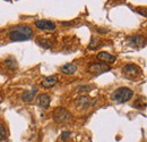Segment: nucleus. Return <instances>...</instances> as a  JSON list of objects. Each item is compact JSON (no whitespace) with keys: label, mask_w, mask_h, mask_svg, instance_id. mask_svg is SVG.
Returning <instances> with one entry per match:
<instances>
[{"label":"nucleus","mask_w":147,"mask_h":142,"mask_svg":"<svg viewBox=\"0 0 147 142\" xmlns=\"http://www.w3.org/2000/svg\"><path fill=\"white\" fill-rule=\"evenodd\" d=\"M52 117H53L55 122L59 123V124H63V123H67L68 121H70L71 115H70V113L66 108L58 107V108H55V110H53Z\"/></svg>","instance_id":"3"},{"label":"nucleus","mask_w":147,"mask_h":142,"mask_svg":"<svg viewBox=\"0 0 147 142\" xmlns=\"http://www.w3.org/2000/svg\"><path fill=\"white\" fill-rule=\"evenodd\" d=\"M57 82H58L57 76H48V77H44V79L42 80L41 84H42L43 88H45V89H50V88H52L53 85L57 84Z\"/></svg>","instance_id":"12"},{"label":"nucleus","mask_w":147,"mask_h":142,"mask_svg":"<svg viewBox=\"0 0 147 142\" xmlns=\"http://www.w3.org/2000/svg\"><path fill=\"white\" fill-rule=\"evenodd\" d=\"M69 137H70V132H68V131L62 132V134H61V139H62V141H66Z\"/></svg>","instance_id":"18"},{"label":"nucleus","mask_w":147,"mask_h":142,"mask_svg":"<svg viewBox=\"0 0 147 142\" xmlns=\"http://www.w3.org/2000/svg\"><path fill=\"white\" fill-rule=\"evenodd\" d=\"M7 135V131H6V127L2 123H0V141H2Z\"/></svg>","instance_id":"17"},{"label":"nucleus","mask_w":147,"mask_h":142,"mask_svg":"<svg viewBox=\"0 0 147 142\" xmlns=\"http://www.w3.org/2000/svg\"><path fill=\"white\" fill-rule=\"evenodd\" d=\"M37 102H38V106L41 107L42 109H48L49 106H50V102H51V98H50V96L43 93V94L38 96Z\"/></svg>","instance_id":"10"},{"label":"nucleus","mask_w":147,"mask_h":142,"mask_svg":"<svg viewBox=\"0 0 147 142\" xmlns=\"http://www.w3.org/2000/svg\"><path fill=\"white\" fill-rule=\"evenodd\" d=\"M127 42L132 48H142L145 44V38L143 36H139V34L132 36L127 39Z\"/></svg>","instance_id":"8"},{"label":"nucleus","mask_w":147,"mask_h":142,"mask_svg":"<svg viewBox=\"0 0 147 142\" xmlns=\"http://www.w3.org/2000/svg\"><path fill=\"white\" fill-rule=\"evenodd\" d=\"M96 104V99L91 98V97H87V96H82V97H78L76 100H75V105L80 108V109H88L93 107Z\"/></svg>","instance_id":"4"},{"label":"nucleus","mask_w":147,"mask_h":142,"mask_svg":"<svg viewBox=\"0 0 147 142\" xmlns=\"http://www.w3.org/2000/svg\"><path fill=\"white\" fill-rule=\"evenodd\" d=\"M6 66L9 68V70H14V68H16L17 67V64H16V61H15V59H8V60H6Z\"/></svg>","instance_id":"16"},{"label":"nucleus","mask_w":147,"mask_h":142,"mask_svg":"<svg viewBox=\"0 0 147 142\" xmlns=\"http://www.w3.org/2000/svg\"><path fill=\"white\" fill-rule=\"evenodd\" d=\"M123 74L129 80H134L142 74V70L139 66H137L135 64H127L126 66H123Z\"/></svg>","instance_id":"5"},{"label":"nucleus","mask_w":147,"mask_h":142,"mask_svg":"<svg viewBox=\"0 0 147 142\" xmlns=\"http://www.w3.org/2000/svg\"><path fill=\"white\" fill-rule=\"evenodd\" d=\"M137 12H138L140 15L146 16V17H147V9H137Z\"/></svg>","instance_id":"20"},{"label":"nucleus","mask_w":147,"mask_h":142,"mask_svg":"<svg viewBox=\"0 0 147 142\" xmlns=\"http://www.w3.org/2000/svg\"><path fill=\"white\" fill-rule=\"evenodd\" d=\"M98 46H100V40H98L97 38H94V36H93L91 42H90V44H88V49L94 50V49H96Z\"/></svg>","instance_id":"15"},{"label":"nucleus","mask_w":147,"mask_h":142,"mask_svg":"<svg viewBox=\"0 0 147 142\" xmlns=\"http://www.w3.org/2000/svg\"><path fill=\"white\" fill-rule=\"evenodd\" d=\"M132 97H134V91L128 89V88L122 87V88H119L115 91H113L111 99L118 104H125V102L129 101Z\"/></svg>","instance_id":"2"},{"label":"nucleus","mask_w":147,"mask_h":142,"mask_svg":"<svg viewBox=\"0 0 147 142\" xmlns=\"http://www.w3.org/2000/svg\"><path fill=\"white\" fill-rule=\"evenodd\" d=\"M32 36H33V30L26 25H17L13 27L8 33V38L10 39V41L14 42L26 41L30 40Z\"/></svg>","instance_id":"1"},{"label":"nucleus","mask_w":147,"mask_h":142,"mask_svg":"<svg viewBox=\"0 0 147 142\" xmlns=\"http://www.w3.org/2000/svg\"><path fill=\"white\" fill-rule=\"evenodd\" d=\"M60 71L62 72L63 74L73 75V74H75V73L77 72V65H76V64H73V63L66 64V65H63V66L60 68Z\"/></svg>","instance_id":"13"},{"label":"nucleus","mask_w":147,"mask_h":142,"mask_svg":"<svg viewBox=\"0 0 147 142\" xmlns=\"http://www.w3.org/2000/svg\"><path fill=\"white\" fill-rule=\"evenodd\" d=\"M36 92H37V89L35 87L32 90H27V91L23 92V94H22V100H23L24 102H31V101H33V99H34Z\"/></svg>","instance_id":"11"},{"label":"nucleus","mask_w":147,"mask_h":142,"mask_svg":"<svg viewBox=\"0 0 147 142\" xmlns=\"http://www.w3.org/2000/svg\"><path fill=\"white\" fill-rule=\"evenodd\" d=\"M91 90H92V88H91V87H88V85H83V87H79L78 91H79V92H83V91L88 92V91H91Z\"/></svg>","instance_id":"19"},{"label":"nucleus","mask_w":147,"mask_h":142,"mask_svg":"<svg viewBox=\"0 0 147 142\" xmlns=\"http://www.w3.org/2000/svg\"><path fill=\"white\" fill-rule=\"evenodd\" d=\"M88 71L91 72V73H93V74H96L97 75V74H102L104 72L110 71V67H109L108 64L100 61V63H93V64H91L88 66Z\"/></svg>","instance_id":"6"},{"label":"nucleus","mask_w":147,"mask_h":142,"mask_svg":"<svg viewBox=\"0 0 147 142\" xmlns=\"http://www.w3.org/2000/svg\"><path fill=\"white\" fill-rule=\"evenodd\" d=\"M96 58H97L100 61L105 63V64H113V63L117 60V58H115L114 56L110 55L109 53H105V51L100 53L97 56H96Z\"/></svg>","instance_id":"9"},{"label":"nucleus","mask_w":147,"mask_h":142,"mask_svg":"<svg viewBox=\"0 0 147 142\" xmlns=\"http://www.w3.org/2000/svg\"><path fill=\"white\" fill-rule=\"evenodd\" d=\"M36 42H37V44H40L41 47H43V48H45V49H49V48L52 47V43H50V41L44 40V39H37Z\"/></svg>","instance_id":"14"},{"label":"nucleus","mask_w":147,"mask_h":142,"mask_svg":"<svg viewBox=\"0 0 147 142\" xmlns=\"http://www.w3.org/2000/svg\"><path fill=\"white\" fill-rule=\"evenodd\" d=\"M35 26L43 31H53L55 30V24L48 19H38L35 22Z\"/></svg>","instance_id":"7"}]
</instances>
